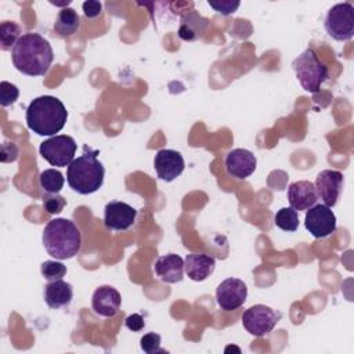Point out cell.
Returning <instances> with one entry per match:
<instances>
[{"label": "cell", "instance_id": "obj_1", "mask_svg": "<svg viewBox=\"0 0 354 354\" xmlns=\"http://www.w3.org/2000/svg\"><path fill=\"white\" fill-rule=\"evenodd\" d=\"M12 65L26 76H43L50 69L54 51L47 39L39 33L22 35L11 50Z\"/></svg>", "mask_w": 354, "mask_h": 354}, {"label": "cell", "instance_id": "obj_2", "mask_svg": "<svg viewBox=\"0 0 354 354\" xmlns=\"http://www.w3.org/2000/svg\"><path fill=\"white\" fill-rule=\"evenodd\" d=\"M25 119L28 127L37 136L53 137L64 129L68 111L57 97L40 95L28 105Z\"/></svg>", "mask_w": 354, "mask_h": 354}, {"label": "cell", "instance_id": "obj_3", "mask_svg": "<svg viewBox=\"0 0 354 354\" xmlns=\"http://www.w3.org/2000/svg\"><path fill=\"white\" fill-rule=\"evenodd\" d=\"M83 149L84 152L69 163L66 169V181L75 192L88 195L102 187L105 169L97 158V149H91L87 145H84Z\"/></svg>", "mask_w": 354, "mask_h": 354}, {"label": "cell", "instance_id": "obj_4", "mask_svg": "<svg viewBox=\"0 0 354 354\" xmlns=\"http://www.w3.org/2000/svg\"><path fill=\"white\" fill-rule=\"evenodd\" d=\"M46 252L55 260L72 259L77 254L82 246V235L77 225L69 218L50 220L41 235Z\"/></svg>", "mask_w": 354, "mask_h": 354}, {"label": "cell", "instance_id": "obj_5", "mask_svg": "<svg viewBox=\"0 0 354 354\" xmlns=\"http://www.w3.org/2000/svg\"><path fill=\"white\" fill-rule=\"evenodd\" d=\"M292 69L300 86L308 93H318L328 79V68L313 48H306L292 61Z\"/></svg>", "mask_w": 354, "mask_h": 354}, {"label": "cell", "instance_id": "obj_6", "mask_svg": "<svg viewBox=\"0 0 354 354\" xmlns=\"http://www.w3.org/2000/svg\"><path fill=\"white\" fill-rule=\"evenodd\" d=\"M326 33L337 40L347 41L354 35V7L351 3H339L329 8L325 17Z\"/></svg>", "mask_w": 354, "mask_h": 354}, {"label": "cell", "instance_id": "obj_7", "mask_svg": "<svg viewBox=\"0 0 354 354\" xmlns=\"http://www.w3.org/2000/svg\"><path fill=\"white\" fill-rule=\"evenodd\" d=\"M77 149L76 141L66 134L53 136L44 140L40 147L39 152L44 160H47L51 166L65 167L75 159V153Z\"/></svg>", "mask_w": 354, "mask_h": 354}, {"label": "cell", "instance_id": "obj_8", "mask_svg": "<svg viewBox=\"0 0 354 354\" xmlns=\"http://www.w3.org/2000/svg\"><path fill=\"white\" fill-rule=\"evenodd\" d=\"M281 313L266 304H254L243 311L242 325L253 336L261 337L268 335L281 319Z\"/></svg>", "mask_w": 354, "mask_h": 354}, {"label": "cell", "instance_id": "obj_9", "mask_svg": "<svg viewBox=\"0 0 354 354\" xmlns=\"http://www.w3.org/2000/svg\"><path fill=\"white\" fill-rule=\"evenodd\" d=\"M304 227L314 238H326L336 230V216L326 205H314L307 209Z\"/></svg>", "mask_w": 354, "mask_h": 354}, {"label": "cell", "instance_id": "obj_10", "mask_svg": "<svg viewBox=\"0 0 354 354\" xmlns=\"http://www.w3.org/2000/svg\"><path fill=\"white\" fill-rule=\"evenodd\" d=\"M248 297V286L239 278H227L216 289L217 306L224 311L239 308Z\"/></svg>", "mask_w": 354, "mask_h": 354}, {"label": "cell", "instance_id": "obj_11", "mask_svg": "<svg viewBox=\"0 0 354 354\" xmlns=\"http://www.w3.org/2000/svg\"><path fill=\"white\" fill-rule=\"evenodd\" d=\"M344 184V176L339 170H322L318 173L315 178V189L318 194V198L322 199L324 205L328 207H333L342 194Z\"/></svg>", "mask_w": 354, "mask_h": 354}, {"label": "cell", "instance_id": "obj_12", "mask_svg": "<svg viewBox=\"0 0 354 354\" xmlns=\"http://www.w3.org/2000/svg\"><path fill=\"white\" fill-rule=\"evenodd\" d=\"M137 217V210L126 202L111 201L104 209V224L113 231H124L130 228Z\"/></svg>", "mask_w": 354, "mask_h": 354}, {"label": "cell", "instance_id": "obj_13", "mask_svg": "<svg viewBox=\"0 0 354 354\" xmlns=\"http://www.w3.org/2000/svg\"><path fill=\"white\" fill-rule=\"evenodd\" d=\"M153 167L160 180L170 183L184 171L185 163L183 155L178 151L163 148L156 152Z\"/></svg>", "mask_w": 354, "mask_h": 354}, {"label": "cell", "instance_id": "obj_14", "mask_svg": "<svg viewBox=\"0 0 354 354\" xmlns=\"http://www.w3.org/2000/svg\"><path fill=\"white\" fill-rule=\"evenodd\" d=\"M224 163H225V170L230 176L238 180H245L254 173L257 166V159L249 149L235 148L227 153Z\"/></svg>", "mask_w": 354, "mask_h": 354}, {"label": "cell", "instance_id": "obj_15", "mask_svg": "<svg viewBox=\"0 0 354 354\" xmlns=\"http://www.w3.org/2000/svg\"><path fill=\"white\" fill-rule=\"evenodd\" d=\"M122 297L120 293L109 285H102L97 288L91 297V307L95 314L101 317H115L120 308Z\"/></svg>", "mask_w": 354, "mask_h": 354}, {"label": "cell", "instance_id": "obj_16", "mask_svg": "<svg viewBox=\"0 0 354 354\" xmlns=\"http://www.w3.org/2000/svg\"><path fill=\"white\" fill-rule=\"evenodd\" d=\"M286 198L290 203V207H293L297 212H301L310 209L317 203L318 194L314 183L307 180H299L288 187Z\"/></svg>", "mask_w": 354, "mask_h": 354}, {"label": "cell", "instance_id": "obj_17", "mask_svg": "<svg viewBox=\"0 0 354 354\" xmlns=\"http://www.w3.org/2000/svg\"><path fill=\"white\" fill-rule=\"evenodd\" d=\"M153 272L165 283H177L184 277V260L174 253L160 256L153 264Z\"/></svg>", "mask_w": 354, "mask_h": 354}, {"label": "cell", "instance_id": "obj_18", "mask_svg": "<svg viewBox=\"0 0 354 354\" xmlns=\"http://www.w3.org/2000/svg\"><path fill=\"white\" fill-rule=\"evenodd\" d=\"M216 268L214 257L203 253H189L184 260V271L189 279L202 282L207 279Z\"/></svg>", "mask_w": 354, "mask_h": 354}, {"label": "cell", "instance_id": "obj_19", "mask_svg": "<svg viewBox=\"0 0 354 354\" xmlns=\"http://www.w3.org/2000/svg\"><path fill=\"white\" fill-rule=\"evenodd\" d=\"M72 297H73L72 285L62 279L50 281L44 286V301L50 308L65 307L72 301Z\"/></svg>", "mask_w": 354, "mask_h": 354}, {"label": "cell", "instance_id": "obj_20", "mask_svg": "<svg viewBox=\"0 0 354 354\" xmlns=\"http://www.w3.org/2000/svg\"><path fill=\"white\" fill-rule=\"evenodd\" d=\"M207 19L191 11L181 19V25L178 28V36L183 40H195L198 39L206 29Z\"/></svg>", "mask_w": 354, "mask_h": 354}, {"label": "cell", "instance_id": "obj_21", "mask_svg": "<svg viewBox=\"0 0 354 354\" xmlns=\"http://www.w3.org/2000/svg\"><path fill=\"white\" fill-rule=\"evenodd\" d=\"M80 26V17L77 15V12L71 8V7H65L62 8L54 22V30L61 36V37H69L73 33H76V30Z\"/></svg>", "mask_w": 354, "mask_h": 354}, {"label": "cell", "instance_id": "obj_22", "mask_svg": "<svg viewBox=\"0 0 354 354\" xmlns=\"http://www.w3.org/2000/svg\"><path fill=\"white\" fill-rule=\"evenodd\" d=\"M40 187L48 194H58L65 183V178L59 170L46 169L40 173Z\"/></svg>", "mask_w": 354, "mask_h": 354}, {"label": "cell", "instance_id": "obj_23", "mask_svg": "<svg viewBox=\"0 0 354 354\" xmlns=\"http://www.w3.org/2000/svg\"><path fill=\"white\" fill-rule=\"evenodd\" d=\"M274 223L282 231L293 232L299 228V213L293 207H281L274 216Z\"/></svg>", "mask_w": 354, "mask_h": 354}, {"label": "cell", "instance_id": "obj_24", "mask_svg": "<svg viewBox=\"0 0 354 354\" xmlns=\"http://www.w3.org/2000/svg\"><path fill=\"white\" fill-rule=\"evenodd\" d=\"M21 33V26L12 21H4L0 25V47L3 51L15 46ZM12 50V48H11Z\"/></svg>", "mask_w": 354, "mask_h": 354}, {"label": "cell", "instance_id": "obj_25", "mask_svg": "<svg viewBox=\"0 0 354 354\" xmlns=\"http://www.w3.org/2000/svg\"><path fill=\"white\" fill-rule=\"evenodd\" d=\"M40 272L44 279L55 281V279H62L66 274V266H64L61 261L57 260H46L41 263Z\"/></svg>", "mask_w": 354, "mask_h": 354}, {"label": "cell", "instance_id": "obj_26", "mask_svg": "<svg viewBox=\"0 0 354 354\" xmlns=\"http://www.w3.org/2000/svg\"><path fill=\"white\" fill-rule=\"evenodd\" d=\"M66 206V201L59 194H48L43 196V207L48 214H58Z\"/></svg>", "mask_w": 354, "mask_h": 354}, {"label": "cell", "instance_id": "obj_27", "mask_svg": "<svg viewBox=\"0 0 354 354\" xmlns=\"http://www.w3.org/2000/svg\"><path fill=\"white\" fill-rule=\"evenodd\" d=\"M19 97V90L15 84L3 80L0 83V104L3 108L12 105Z\"/></svg>", "mask_w": 354, "mask_h": 354}, {"label": "cell", "instance_id": "obj_28", "mask_svg": "<svg viewBox=\"0 0 354 354\" xmlns=\"http://www.w3.org/2000/svg\"><path fill=\"white\" fill-rule=\"evenodd\" d=\"M140 347L142 351L152 354V353H166V350L160 348V336L155 332L145 333L140 340Z\"/></svg>", "mask_w": 354, "mask_h": 354}, {"label": "cell", "instance_id": "obj_29", "mask_svg": "<svg viewBox=\"0 0 354 354\" xmlns=\"http://www.w3.org/2000/svg\"><path fill=\"white\" fill-rule=\"evenodd\" d=\"M207 4L214 10L217 11L218 14H223V15H230V14H234L241 3L239 1H232V0H209Z\"/></svg>", "mask_w": 354, "mask_h": 354}, {"label": "cell", "instance_id": "obj_30", "mask_svg": "<svg viewBox=\"0 0 354 354\" xmlns=\"http://www.w3.org/2000/svg\"><path fill=\"white\" fill-rule=\"evenodd\" d=\"M18 158V148L14 142H4L1 145V153H0V160L3 163L8 162H15Z\"/></svg>", "mask_w": 354, "mask_h": 354}, {"label": "cell", "instance_id": "obj_31", "mask_svg": "<svg viewBox=\"0 0 354 354\" xmlns=\"http://www.w3.org/2000/svg\"><path fill=\"white\" fill-rule=\"evenodd\" d=\"M82 7H83V14L87 18H97L102 11V4L100 1H94V0L84 1Z\"/></svg>", "mask_w": 354, "mask_h": 354}, {"label": "cell", "instance_id": "obj_32", "mask_svg": "<svg viewBox=\"0 0 354 354\" xmlns=\"http://www.w3.org/2000/svg\"><path fill=\"white\" fill-rule=\"evenodd\" d=\"M124 325L127 329H130L133 332H140L145 326V321H144L142 315H140V314H130L124 319Z\"/></svg>", "mask_w": 354, "mask_h": 354}]
</instances>
